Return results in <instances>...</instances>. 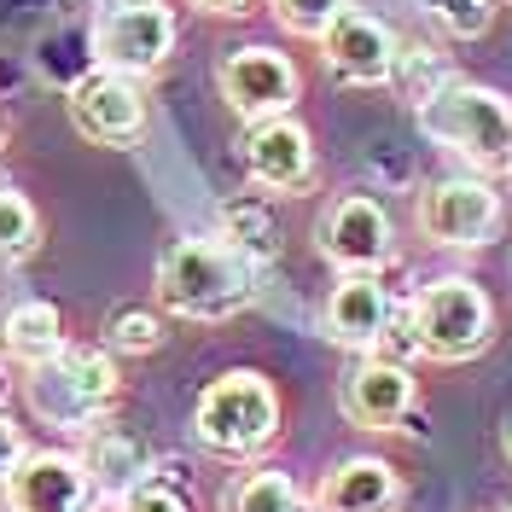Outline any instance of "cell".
<instances>
[{
  "label": "cell",
  "mask_w": 512,
  "mask_h": 512,
  "mask_svg": "<svg viewBox=\"0 0 512 512\" xmlns=\"http://www.w3.org/2000/svg\"><path fill=\"white\" fill-rule=\"evenodd\" d=\"M262 297V262L227 239H175L158 262V303L181 320H233Z\"/></svg>",
  "instance_id": "1"
},
{
  "label": "cell",
  "mask_w": 512,
  "mask_h": 512,
  "mask_svg": "<svg viewBox=\"0 0 512 512\" xmlns=\"http://www.w3.org/2000/svg\"><path fill=\"white\" fill-rule=\"evenodd\" d=\"M419 134L448 146L472 169H512V99L495 88L448 82L419 105Z\"/></svg>",
  "instance_id": "2"
},
{
  "label": "cell",
  "mask_w": 512,
  "mask_h": 512,
  "mask_svg": "<svg viewBox=\"0 0 512 512\" xmlns=\"http://www.w3.org/2000/svg\"><path fill=\"white\" fill-rule=\"evenodd\" d=\"M192 437L210 454H227V460L262 454L280 437V396H274V384L262 373H251V367H233L222 379H210V390L192 408Z\"/></svg>",
  "instance_id": "3"
},
{
  "label": "cell",
  "mask_w": 512,
  "mask_h": 512,
  "mask_svg": "<svg viewBox=\"0 0 512 512\" xmlns=\"http://www.w3.org/2000/svg\"><path fill=\"white\" fill-rule=\"evenodd\" d=\"M117 361L105 350H88V344H64L59 355L35 361L30 379H24V396H30L35 419L47 425H64V431H88L111 414L117 402Z\"/></svg>",
  "instance_id": "4"
},
{
  "label": "cell",
  "mask_w": 512,
  "mask_h": 512,
  "mask_svg": "<svg viewBox=\"0 0 512 512\" xmlns=\"http://www.w3.org/2000/svg\"><path fill=\"white\" fill-rule=\"evenodd\" d=\"M408 315H414L419 350L437 355V361H472V355H483L489 338H495V303H489L483 286L466 280V274H443V280L419 286Z\"/></svg>",
  "instance_id": "5"
},
{
  "label": "cell",
  "mask_w": 512,
  "mask_h": 512,
  "mask_svg": "<svg viewBox=\"0 0 512 512\" xmlns=\"http://www.w3.org/2000/svg\"><path fill=\"white\" fill-rule=\"evenodd\" d=\"M414 222L431 245L478 251V245H489L501 233V192L489 187L483 175H448V181H431L419 192Z\"/></svg>",
  "instance_id": "6"
},
{
  "label": "cell",
  "mask_w": 512,
  "mask_h": 512,
  "mask_svg": "<svg viewBox=\"0 0 512 512\" xmlns=\"http://www.w3.org/2000/svg\"><path fill=\"white\" fill-rule=\"evenodd\" d=\"M64 111H70L76 134L94 140V146H134L146 134V99H140V88L128 82L123 70H105V64L82 70L70 82Z\"/></svg>",
  "instance_id": "7"
},
{
  "label": "cell",
  "mask_w": 512,
  "mask_h": 512,
  "mask_svg": "<svg viewBox=\"0 0 512 512\" xmlns=\"http://www.w3.org/2000/svg\"><path fill=\"white\" fill-rule=\"evenodd\" d=\"M175 47V12L163 0H117L94 24V64L105 70H158Z\"/></svg>",
  "instance_id": "8"
},
{
  "label": "cell",
  "mask_w": 512,
  "mask_h": 512,
  "mask_svg": "<svg viewBox=\"0 0 512 512\" xmlns=\"http://www.w3.org/2000/svg\"><path fill=\"white\" fill-rule=\"evenodd\" d=\"M216 88L222 99L239 111V117H286L297 94H303V76H297V64L286 53H274V47H233L216 70Z\"/></svg>",
  "instance_id": "9"
},
{
  "label": "cell",
  "mask_w": 512,
  "mask_h": 512,
  "mask_svg": "<svg viewBox=\"0 0 512 512\" xmlns=\"http://www.w3.org/2000/svg\"><path fill=\"white\" fill-rule=\"evenodd\" d=\"M315 239H320V256L332 268H344V274H373V268L390 262V216L367 192H344L338 204H326Z\"/></svg>",
  "instance_id": "10"
},
{
  "label": "cell",
  "mask_w": 512,
  "mask_h": 512,
  "mask_svg": "<svg viewBox=\"0 0 512 512\" xmlns=\"http://www.w3.org/2000/svg\"><path fill=\"white\" fill-rule=\"evenodd\" d=\"M239 158H245V175L268 192H303L315 181V140L297 117H262L239 134Z\"/></svg>",
  "instance_id": "11"
},
{
  "label": "cell",
  "mask_w": 512,
  "mask_h": 512,
  "mask_svg": "<svg viewBox=\"0 0 512 512\" xmlns=\"http://www.w3.org/2000/svg\"><path fill=\"white\" fill-rule=\"evenodd\" d=\"M320 59L326 70L338 76V82H350V88H379L390 82V70H396V35L384 30L379 18H367V12H338L326 35H320Z\"/></svg>",
  "instance_id": "12"
},
{
  "label": "cell",
  "mask_w": 512,
  "mask_h": 512,
  "mask_svg": "<svg viewBox=\"0 0 512 512\" xmlns=\"http://www.w3.org/2000/svg\"><path fill=\"white\" fill-rule=\"evenodd\" d=\"M6 495H12V512H88L94 507V478H88L82 454L47 448L12 472Z\"/></svg>",
  "instance_id": "13"
},
{
  "label": "cell",
  "mask_w": 512,
  "mask_h": 512,
  "mask_svg": "<svg viewBox=\"0 0 512 512\" xmlns=\"http://www.w3.org/2000/svg\"><path fill=\"white\" fill-rule=\"evenodd\" d=\"M344 414L367 431H402V419L414 414V379L402 361H384V355H367L344 373V390H338Z\"/></svg>",
  "instance_id": "14"
},
{
  "label": "cell",
  "mask_w": 512,
  "mask_h": 512,
  "mask_svg": "<svg viewBox=\"0 0 512 512\" xmlns=\"http://www.w3.org/2000/svg\"><path fill=\"white\" fill-rule=\"evenodd\" d=\"M390 315H396V303H390V291L373 274H344L332 286V297H326V309H320V332L332 344H344V350L373 355V344H379V332L390 326Z\"/></svg>",
  "instance_id": "15"
},
{
  "label": "cell",
  "mask_w": 512,
  "mask_h": 512,
  "mask_svg": "<svg viewBox=\"0 0 512 512\" xmlns=\"http://www.w3.org/2000/svg\"><path fill=\"white\" fill-rule=\"evenodd\" d=\"M94 437L82 448V466H88V478H94V495H111V501H123L134 495L140 483L152 478V448L140 431H128V425H88Z\"/></svg>",
  "instance_id": "16"
},
{
  "label": "cell",
  "mask_w": 512,
  "mask_h": 512,
  "mask_svg": "<svg viewBox=\"0 0 512 512\" xmlns=\"http://www.w3.org/2000/svg\"><path fill=\"white\" fill-rule=\"evenodd\" d=\"M315 507L320 512H396L402 507V478L373 454H355V460H338L320 478Z\"/></svg>",
  "instance_id": "17"
},
{
  "label": "cell",
  "mask_w": 512,
  "mask_h": 512,
  "mask_svg": "<svg viewBox=\"0 0 512 512\" xmlns=\"http://www.w3.org/2000/svg\"><path fill=\"white\" fill-rule=\"evenodd\" d=\"M216 239H227L233 251H245L251 262L268 268V262L280 256V216H274L268 198L239 192V198H227L222 210H216Z\"/></svg>",
  "instance_id": "18"
},
{
  "label": "cell",
  "mask_w": 512,
  "mask_h": 512,
  "mask_svg": "<svg viewBox=\"0 0 512 512\" xmlns=\"http://www.w3.org/2000/svg\"><path fill=\"white\" fill-rule=\"evenodd\" d=\"M0 344L18 355L24 367H35V361H47V355L64 350V320L53 303H18V309H6V320H0Z\"/></svg>",
  "instance_id": "19"
},
{
  "label": "cell",
  "mask_w": 512,
  "mask_h": 512,
  "mask_svg": "<svg viewBox=\"0 0 512 512\" xmlns=\"http://www.w3.org/2000/svg\"><path fill=\"white\" fill-rule=\"evenodd\" d=\"M222 512H320V507H303V495L286 472H245V478L227 483Z\"/></svg>",
  "instance_id": "20"
},
{
  "label": "cell",
  "mask_w": 512,
  "mask_h": 512,
  "mask_svg": "<svg viewBox=\"0 0 512 512\" xmlns=\"http://www.w3.org/2000/svg\"><path fill=\"white\" fill-rule=\"evenodd\" d=\"M41 245V216L18 187H0V262H24Z\"/></svg>",
  "instance_id": "21"
},
{
  "label": "cell",
  "mask_w": 512,
  "mask_h": 512,
  "mask_svg": "<svg viewBox=\"0 0 512 512\" xmlns=\"http://www.w3.org/2000/svg\"><path fill=\"white\" fill-rule=\"evenodd\" d=\"M390 82H396V88H402V99L419 111V105L437 94V88H448L454 76H448V64L437 59L431 47H408V53L396 47V70H390Z\"/></svg>",
  "instance_id": "22"
},
{
  "label": "cell",
  "mask_w": 512,
  "mask_h": 512,
  "mask_svg": "<svg viewBox=\"0 0 512 512\" xmlns=\"http://www.w3.org/2000/svg\"><path fill=\"white\" fill-rule=\"evenodd\" d=\"M105 344H111L117 355H152L163 344V315H158V309H146V303H128V309L111 315Z\"/></svg>",
  "instance_id": "23"
},
{
  "label": "cell",
  "mask_w": 512,
  "mask_h": 512,
  "mask_svg": "<svg viewBox=\"0 0 512 512\" xmlns=\"http://www.w3.org/2000/svg\"><path fill=\"white\" fill-rule=\"evenodd\" d=\"M425 12L460 41H472V35H483L495 24V0H425Z\"/></svg>",
  "instance_id": "24"
},
{
  "label": "cell",
  "mask_w": 512,
  "mask_h": 512,
  "mask_svg": "<svg viewBox=\"0 0 512 512\" xmlns=\"http://www.w3.org/2000/svg\"><path fill=\"white\" fill-rule=\"evenodd\" d=\"M338 12H350V0H274V18L286 24L291 35H326V24L338 18Z\"/></svg>",
  "instance_id": "25"
},
{
  "label": "cell",
  "mask_w": 512,
  "mask_h": 512,
  "mask_svg": "<svg viewBox=\"0 0 512 512\" xmlns=\"http://www.w3.org/2000/svg\"><path fill=\"white\" fill-rule=\"evenodd\" d=\"M373 355H384V361H402V367H408L414 355H425V350H419V332H414V315H408V309H396V315H390V326L379 332Z\"/></svg>",
  "instance_id": "26"
},
{
  "label": "cell",
  "mask_w": 512,
  "mask_h": 512,
  "mask_svg": "<svg viewBox=\"0 0 512 512\" xmlns=\"http://www.w3.org/2000/svg\"><path fill=\"white\" fill-rule=\"evenodd\" d=\"M123 512H192V507H187V495H181L175 483L146 478L134 495H123Z\"/></svg>",
  "instance_id": "27"
},
{
  "label": "cell",
  "mask_w": 512,
  "mask_h": 512,
  "mask_svg": "<svg viewBox=\"0 0 512 512\" xmlns=\"http://www.w3.org/2000/svg\"><path fill=\"white\" fill-rule=\"evenodd\" d=\"M30 460V448H24V431L12 425V419L0 414V483H12V472Z\"/></svg>",
  "instance_id": "28"
},
{
  "label": "cell",
  "mask_w": 512,
  "mask_h": 512,
  "mask_svg": "<svg viewBox=\"0 0 512 512\" xmlns=\"http://www.w3.org/2000/svg\"><path fill=\"white\" fill-rule=\"evenodd\" d=\"M198 6H204V12H222V18H233V12H245L251 0H198Z\"/></svg>",
  "instance_id": "29"
},
{
  "label": "cell",
  "mask_w": 512,
  "mask_h": 512,
  "mask_svg": "<svg viewBox=\"0 0 512 512\" xmlns=\"http://www.w3.org/2000/svg\"><path fill=\"white\" fill-rule=\"evenodd\" d=\"M6 396H12V379H6V367H0V408H6Z\"/></svg>",
  "instance_id": "30"
},
{
  "label": "cell",
  "mask_w": 512,
  "mask_h": 512,
  "mask_svg": "<svg viewBox=\"0 0 512 512\" xmlns=\"http://www.w3.org/2000/svg\"><path fill=\"white\" fill-rule=\"evenodd\" d=\"M507 454H512V425H507Z\"/></svg>",
  "instance_id": "31"
}]
</instances>
